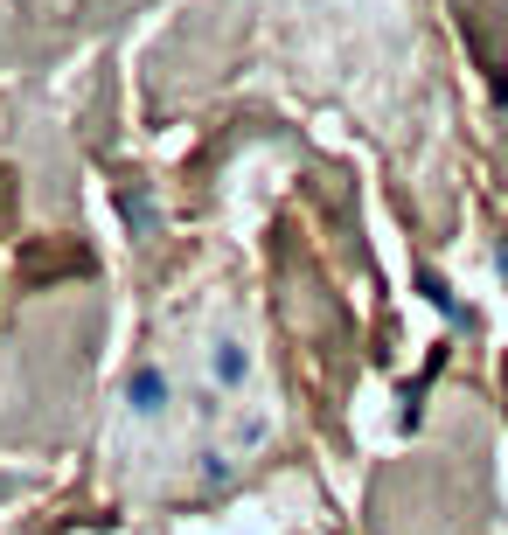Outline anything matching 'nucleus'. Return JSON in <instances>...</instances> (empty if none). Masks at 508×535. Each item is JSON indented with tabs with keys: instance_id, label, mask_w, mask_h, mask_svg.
Returning a JSON list of instances; mask_svg holds the SVG:
<instances>
[{
	"instance_id": "nucleus-1",
	"label": "nucleus",
	"mask_w": 508,
	"mask_h": 535,
	"mask_svg": "<svg viewBox=\"0 0 508 535\" xmlns=\"http://www.w3.org/2000/svg\"><path fill=\"white\" fill-rule=\"evenodd\" d=\"M168 403H174V383H168V369L140 362V369L126 376V410H133V417H161Z\"/></svg>"
},
{
	"instance_id": "nucleus-2",
	"label": "nucleus",
	"mask_w": 508,
	"mask_h": 535,
	"mask_svg": "<svg viewBox=\"0 0 508 535\" xmlns=\"http://www.w3.org/2000/svg\"><path fill=\"white\" fill-rule=\"evenodd\" d=\"M209 369H216V383H223V390H237V383L251 376V348H244V341H216Z\"/></svg>"
},
{
	"instance_id": "nucleus-3",
	"label": "nucleus",
	"mask_w": 508,
	"mask_h": 535,
	"mask_svg": "<svg viewBox=\"0 0 508 535\" xmlns=\"http://www.w3.org/2000/svg\"><path fill=\"white\" fill-rule=\"evenodd\" d=\"M425 299H432V306H439L453 327H474V313H467V306L453 299V285H446V278H432V271H425Z\"/></svg>"
},
{
	"instance_id": "nucleus-4",
	"label": "nucleus",
	"mask_w": 508,
	"mask_h": 535,
	"mask_svg": "<svg viewBox=\"0 0 508 535\" xmlns=\"http://www.w3.org/2000/svg\"><path fill=\"white\" fill-rule=\"evenodd\" d=\"M495 265H502V278H508V237H502V244H495Z\"/></svg>"
}]
</instances>
